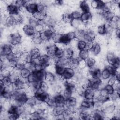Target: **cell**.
Returning <instances> with one entry per match:
<instances>
[{
    "mask_svg": "<svg viewBox=\"0 0 120 120\" xmlns=\"http://www.w3.org/2000/svg\"><path fill=\"white\" fill-rule=\"evenodd\" d=\"M39 102H47L51 96L47 92L41 91L39 89L37 90L35 96Z\"/></svg>",
    "mask_w": 120,
    "mask_h": 120,
    "instance_id": "cell-1",
    "label": "cell"
},
{
    "mask_svg": "<svg viewBox=\"0 0 120 120\" xmlns=\"http://www.w3.org/2000/svg\"><path fill=\"white\" fill-rule=\"evenodd\" d=\"M25 8L27 12L32 15L38 12L37 3L35 1H28Z\"/></svg>",
    "mask_w": 120,
    "mask_h": 120,
    "instance_id": "cell-2",
    "label": "cell"
},
{
    "mask_svg": "<svg viewBox=\"0 0 120 120\" xmlns=\"http://www.w3.org/2000/svg\"><path fill=\"white\" fill-rule=\"evenodd\" d=\"M12 52V45L8 43H4L1 45L0 55L1 57H6Z\"/></svg>",
    "mask_w": 120,
    "mask_h": 120,
    "instance_id": "cell-3",
    "label": "cell"
},
{
    "mask_svg": "<svg viewBox=\"0 0 120 120\" xmlns=\"http://www.w3.org/2000/svg\"><path fill=\"white\" fill-rule=\"evenodd\" d=\"M96 35L92 30L88 29L85 31L82 39L86 42L93 41L94 40Z\"/></svg>",
    "mask_w": 120,
    "mask_h": 120,
    "instance_id": "cell-4",
    "label": "cell"
},
{
    "mask_svg": "<svg viewBox=\"0 0 120 120\" xmlns=\"http://www.w3.org/2000/svg\"><path fill=\"white\" fill-rule=\"evenodd\" d=\"M22 30L26 36L32 37L36 33L35 28L28 24H24L22 27Z\"/></svg>",
    "mask_w": 120,
    "mask_h": 120,
    "instance_id": "cell-5",
    "label": "cell"
},
{
    "mask_svg": "<svg viewBox=\"0 0 120 120\" xmlns=\"http://www.w3.org/2000/svg\"><path fill=\"white\" fill-rule=\"evenodd\" d=\"M75 75V70L73 68L67 67L66 68L65 71L62 75V77L64 78V80L66 81L70 79H71L74 77Z\"/></svg>",
    "mask_w": 120,
    "mask_h": 120,
    "instance_id": "cell-6",
    "label": "cell"
},
{
    "mask_svg": "<svg viewBox=\"0 0 120 120\" xmlns=\"http://www.w3.org/2000/svg\"><path fill=\"white\" fill-rule=\"evenodd\" d=\"M66 109V107L64 104L57 105L54 107L53 108L52 113L55 116L63 114Z\"/></svg>",
    "mask_w": 120,
    "mask_h": 120,
    "instance_id": "cell-7",
    "label": "cell"
},
{
    "mask_svg": "<svg viewBox=\"0 0 120 120\" xmlns=\"http://www.w3.org/2000/svg\"><path fill=\"white\" fill-rule=\"evenodd\" d=\"M19 8L14 3V1H13V2L11 4L8 5L6 9L7 12L9 15L19 13Z\"/></svg>",
    "mask_w": 120,
    "mask_h": 120,
    "instance_id": "cell-8",
    "label": "cell"
},
{
    "mask_svg": "<svg viewBox=\"0 0 120 120\" xmlns=\"http://www.w3.org/2000/svg\"><path fill=\"white\" fill-rule=\"evenodd\" d=\"M90 7L92 8V9H102L105 6V2L103 1L94 0L90 2Z\"/></svg>",
    "mask_w": 120,
    "mask_h": 120,
    "instance_id": "cell-9",
    "label": "cell"
},
{
    "mask_svg": "<svg viewBox=\"0 0 120 120\" xmlns=\"http://www.w3.org/2000/svg\"><path fill=\"white\" fill-rule=\"evenodd\" d=\"M117 57L115 55L113 52L108 51L105 55V60L110 64L112 65L115 61Z\"/></svg>",
    "mask_w": 120,
    "mask_h": 120,
    "instance_id": "cell-10",
    "label": "cell"
},
{
    "mask_svg": "<svg viewBox=\"0 0 120 120\" xmlns=\"http://www.w3.org/2000/svg\"><path fill=\"white\" fill-rule=\"evenodd\" d=\"M79 8L82 12V13L90 12V7L89 4L87 1H82L79 3Z\"/></svg>",
    "mask_w": 120,
    "mask_h": 120,
    "instance_id": "cell-11",
    "label": "cell"
},
{
    "mask_svg": "<svg viewBox=\"0 0 120 120\" xmlns=\"http://www.w3.org/2000/svg\"><path fill=\"white\" fill-rule=\"evenodd\" d=\"M64 105L66 108L69 107H75L77 105L76 98L75 97L72 96L68 99H66Z\"/></svg>",
    "mask_w": 120,
    "mask_h": 120,
    "instance_id": "cell-12",
    "label": "cell"
},
{
    "mask_svg": "<svg viewBox=\"0 0 120 120\" xmlns=\"http://www.w3.org/2000/svg\"><path fill=\"white\" fill-rule=\"evenodd\" d=\"M91 17L92 14L90 12L82 13L81 16L80 20L82 22L86 24L90 22Z\"/></svg>",
    "mask_w": 120,
    "mask_h": 120,
    "instance_id": "cell-13",
    "label": "cell"
},
{
    "mask_svg": "<svg viewBox=\"0 0 120 120\" xmlns=\"http://www.w3.org/2000/svg\"><path fill=\"white\" fill-rule=\"evenodd\" d=\"M101 51V46L100 44L95 43L92 49L89 51L90 53L94 56H98Z\"/></svg>",
    "mask_w": 120,
    "mask_h": 120,
    "instance_id": "cell-14",
    "label": "cell"
},
{
    "mask_svg": "<svg viewBox=\"0 0 120 120\" xmlns=\"http://www.w3.org/2000/svg\"><path fill=\"white\" fill-rule=\"evenodd\" d=\"M55 74L46 72L44 81L48 82L49 84H51L55 82Z\"/></svg>",
    "mask_w": 120,
    "mask_h": 120,
    "instance_id": "cell-15",
    "label": "cell"
},
{
    "mask_svg": "<svg viewBox=\"0 0 120 120\" xmlns=\"http://www.w3.org/2000/svg\"><path fill=\"white\" fill-rule=\"evenodd\" d=\"M53 97L57 105L64 104L66 99L62 93H56Z\"/></svg>",
    "mask_w": 120,
    "mask_h": 120,
    "instance_id": "cell-16",
    "label": "cell"
},
{
    "mask_svg": "<svg viewBox=\"0 0 120 120\" xmlns=\"http://www.w3.org/2000/svg\"><path fill=\"white\" fill-rule=\"evenodd\" d=\"M30 55L32 59L38 58L41 55L40 50L38 47H34L30 51Z\"/></svg>",
    "mask_w": 120,
    "mask_h": 120,
    "instance_id": "cell-17",
    "label": "cell"
},
{
    "mask_svg": "<svg viewBox=\"0 0 120 120\" xmlns=\"http://www.w3.org/2000/svg\"><path fill=\"white\" fill-rule=\"evenodd\" d=\"M84 99L87 100H93L94 98V91L89 88L85 90L83 95Z\"/></svg>",
    "mask_w": 120,
    "mask_h": 120,
    "instance_id": "cell-18",
    "label": "cell"
},
{
    "mask_svg": "<svg viewBox=\"0 0 120 120\" xmlns=\"http://www.w3.org/2000/svg\"><path fill=\"white\" fill-rule=\"evenodd\" d=\"M37 80L44 81L46 71L45 70H36L34 72Z\"/></svg>",
    "mask_w": 120,
    "mask_h": 120,
    "instance_id": "cell-19",
    "label": "cell"
},
{
    "mask_svg": "<svg viewBox=\"0 0 120 120\" xmlns=\"http://www.w3.org/2000/svg\"><path fill=\"white\" fill-rule=\"evenodd\" d=\"M31 39L32 43L34 45H38L43 42L42 39L40 38L39 33L36 32L35 34L32 37H31Z\"/></svg>",
    "mask_w": 120,
    "mask_h": 120,
    "instance_id": "cell-20",
    "label": "cell"
},
{
    "mask_svg": "<svg viewBox=\"0 0 120 120\" xmlns=\"http://www.w3.org/2000/svg\"><path fill=\"white\" fill-rule=\"evenodd\" d=\"M93 104V102L92 100H87V99H84L80 104V106L84 108L91 109V108H92Z\"/></svg>",
    "mask_w": 120,
    "mask_h": 120,
    "instance_id": "cell-21",
    "label": "cell"
},
{
    "mask_svg": "<svg viewBox=\"0 0 120 120\" xmlns=\"http://www.w3.org/2000/svg\"><path fill=\"white\" fill-rule=\"evenodd\" d=\"M47 15L45 13L37 12L32 15V16L36 19L37 20L39 21H44L46 18Z\"/></svg>",
    "mask_w": 120,
    "mask_h": 120,
    "instance_id": "cell-22",
    "label": "cell"
},
{
    "mask_svg": "<svg viewBox=\"0 0 120 120\" xmlns=\"http://www.w3.org/2000/svg\"><path fill=\"white\" fill-rule=\"evenodd\" d=\"M73 50L70 47L67 46L63 50V57L68 59H71L73 55Z\"/></svg>",
    "mask_w": 120,
    "mask_h": 120,
    "instance_id": "cell-23",
    "label": "cell"
},
{
    "mask_svg": "<svg viewBox=\"0 0 120 120\" xmlns=\"http://www.w3.org/2000/svg\"><path fill=\"white\" fill-rule=\"evenodd\" d=\"M72 20V18L71 16L70 13L65 12L62 13L61 15V21L65 23H70Z\"/></svg>",
    "mask_w": 120,
    "mask_h": 120,
    "instance_id": "cell-24",
    "label": "cell"
},
{
    "mask_svg": "<svg viewBox=\"0 0 120 120\" xmlns=\"http://www.w3.org/2000/svg\"><path fill=\"white\" fill-rule=\"evenodd\" d=\"M55 74L62 76L65 71L66 68L63 66L56 63L55 65Z\"/></svg>",
    "mask_w": 120,
    "mask_h": 120,
    "instance_id": "cell-25",
    "label": "cell"
},
{
    "mask_svg": "<svg viewBox=\"0 0 120 120\" xmlns=\"http://www.w3.org/2000/svg\"><path fill=\"white\" fill-rule=\"evenodd\" d=\"M96 32L100 36L105 35L106 33V30L105 23L98 26L97 27Z\"/></svg>",
    "mask_w": 120,
    "mask_h": 120,
    "instance_id": "cell-26",
    "label": "cell"
},
{
    "mask_svg": "<svg viewBox=\"0 0 120 120\" xmlns=\"http://www.w3.org/2000/svg\"><path fill=\"white\" fill-rule=\"evenodd\" d=\"M111 76H112L111 73L107 69L104 68L101 70V80H107Z\"/></svg>",
    "mask_w": 120,
    "mask_h": 120,
    "instance_id": "cell-27",
    "label": "cell"
},
{
    "mask_svg": "<svg viewBox=\"0 0 120 120\" xmlns=\"http://www.w3.org/2000/svg\"><path fill=\"white\" fill-rule=\"evenodd\" d=\"M15 25H16V23L13 17L11 15L6 17L5 20V25L6 26L10 27L12 26H14Z\"/></svg>",
    "mask_w": 120,
    "mask_h": 120,
    "instance_id": "cell-28",
    "label": "cell"
},
{
    "mask_svg": "<svg viewBox=\"0 0 120 120\" xmlns=\"http://www.w3.org/2000/svg\"><path fill=\"white\" fill-rule=\"evenodd\" d=\"M85 60L86 62L87 67L88 68H91L96 67V61L95 59L94 58H93L92 57H89Z\"/></svg>",
    "mask_w": 120,
    "mask_h": 120,
    "instance_id": "cell-29",
    "label": "cell"
},
{
    "mask_svg": "<svg viewBox=\"0 0 120 120\" xmlns=\"http://www.w3.org/2000/svg\"><path fill=\"white\" fill-rule=\"evenodd\" d=\"M38 103L39 102L37 99L36 97L35 96H32V97L28 98V99L27 101L26 105H29L31 106H34Z\"/></svg>",
    "mask_w": 120,
    "mask_h": 120,
    "instance_id": "cell-30",
    "label": "cell"
},
{
    "mask_svg": "<svg viewBox=\"0 0 120 120\" xmlns=\"http://www.w3.org/2000/svg\"><path fill=\"white\" fill-rule=\"evenodd\" d=\"M90 57L89 51L86 49H83L80 51L79 52V59L86 60Z\"/></svg>",
    "mask_w": 120,
    "mask_h": 120,
    "instance_id": "cell-31",
    "label": "cell"
},
{
    "mask_svg": "<svg viewBox=\"0 0 120 120\" xmlns=\"http://www.w3.org/2000/svg\"><path fill=\"white\" fill-rule=\"evenodd\" d=\"M36 32L41 33L44 31L45 29V25L43 21H39L38 24L34 28Z\"/></svg>",
    "mask_w": 120,
    "mask_h": 120,
    "instance_id": "cell-32",
    "label": "cell"
},
{
    "mask_svg": "<svg viewBox=\"0 0 120 120\" xmlns=\"http://www.w3.org/2000/svg\"><path fill=\"white\" fill-rule=\"evenodd\" d=\"M71 16L72 18V19H78L80 20L82 13L79 11V10H74L72 12L70 13Z\"/></svg>",
    "mask_w": 120,
    "mask_h": 120,
    "instance_id": "cell-33",
    "label": "cell"
},
{
    "mask_svg": "<svg viewBox=\"0 0 120 120\" xmlns=\"http://www.w3.org/2000/svg\"><path fill=\"white\" fill-rule=\"evenodd\" d=\"M87 67V64L86 60H84L79 59L77 62V68L82 70Z\"/></svg>",
    "mask_w": 120,
    "mask_h": 120,
    "instance_id": "cell-34",
    "label": "cell"
},
{
    "mask_svg": "<svg viewBox=\"0 0 120 120\" xmlns=\"http://www.w3.org/2000/svg\"><path fill=\"white\" fill-rule=\"evenodd\" d=\"M49 87V85L48 82L45 81H42L41 82L39 89L44 92H47Z\"/></svg>",
    "mask_w": 120,
    "mask_h": 120,
    "instance_id": "cell-35",
    "label": "cell"
},
{
    "mask_svg": "<svg viewBox=\"0 0 120 120\" xmlns=\"http://www.w3.org/2000/svg\"><path fill=\"white\" fill-rule=\"evenodd\" d=\"M86 42L83 39L78 40L77 45V49L79 51L85 49L86 46Z\"/></svg>",
    "mask_w": 120,
    "mask_h": 120,
    "instance_id": "cell-36",
    "label": "cell"
},
{
    "mask_svg": "<svg viewBox=\"0 0 120 120\" xmlns=\"http://www.w3.org/2000/svg\"><path fill=\"white\" fill-rule=\"evenodd\" d=\"M61 34H62L55 32L53 35V36H52V38H51V39L55 44L57 43H59V42H60Z\"/></svg>",
    "mask_w": 120,
    "mask_h": 120,
    "instance_id": "cell-37",
    "label": "cell"
},
{
    "mask_svg": "<svg viewBox=\"0 0 120 120\" xmlns=\"http://www.w3.org/2000/svg\"><path fill=\"white\" fill-rule=\"evenodd\" d=\"M116 109L115 106L114 105H110L109 106H107L104 109H102L103 111L104 112L105 114H107V113H112L114 112Z\"/></svg>",
    "mask_w": 120,
    "mask_h": 120,
    "instance_id": "cell-38",
    "label": "cell"
},
{
    "mask_svg": "<svg viewBox=\"0 0 120 120\" xmlns=\"http://www.w3.org/2000/svg\"><path fill=\"white\" fill-rule=\"evenodd\" d=\"M39 23V21L35 19L32 16V15L30 17L29 19V23L28 24L30 25L33 28H35Z\"/></svg>",
    "mask_w": 120,
    "mask_h": 120,
    "instance_id": "cell-39",
    "label": "cell"
},
{
    "mask_svg": "<svg viewBox=\"0 0 120 120\" xmlns=\"http://www.w3.org/2000/svg\"><path fill=\"white\" fill-rule=\"evenodd\" d=\"M11 105L12 104L10 100L6 99L2 104H1L0 106H1L4 110L8 111Z\"/></svg>",
    "mask_w": 120,
    "mask_h": 120,
    "instance_id": "cell-40",
    "label": "cell"
},
{
    "mask_svg": "<svg viewBox=\"0 0 120 120\" xmlns=\"http://www.w3.org/2000/svg\"><path fill=\"white\" fill-rule=\"evenodd\" d=\"M81 21L78 19H72L70 22V25L74 29H77L79 25L80 24Z\"/></svg>",
    "mask_w": 120,
    "mask_h": 120,
    "instance_id": "cell-41",
    "label": "cell"
},
{
    "mask_svg": "<svg viewBox=\"0 0 120 120\" xmlns=\"http://www.w3.org/2000/svg\"><path fill=\"white\" fill-rule=\"evenodd\" d=\"M28 1L22 0H18L16 1H14V3L15 4V5L19 8L25 7L27 5Z\"/></svg>",
    "mask_w": 120,
    "mask_h": 120,
    "instance_id": "cell-42",
    "label": "cell"
},
{
    "mask_svg": "<svg viewBox=\"0 0 120 120\" xmlns=\"http://www.w3.org/2000/svg\"><path fill=\"white\" fill-rule=\"evenodd\" d=\"M70 41L68 39L66 34H61L60 40V43H62L64 44V45H68L69 44Z\"/></svg>",
    "mask_w": 120,
    "mask_h": 120,
    "instance_id": "cell-43",
    "label": "cell"
},
{
    "mask_svg": "<svg viewBox=\"0 0 120 120\" xmlns=\"http://www.w3.org/2000/svg\"><path fill=\"white\" fill-rule=\"evenodd\" d=\"M61 93L65 98L66 100L72 97L73 95V93L71 91L66 88H64Z\"/></svg>",
    "mask_w": 120,
    "mask_h": 120,
    "instance_id": "cell-44",
    "label": "cell"
},
{
    "mask_svg": "<svg viewBox=\"0 0 120 120\" xmlns=\"http://www.w3.org/2000/svg\"><path fill=\"white\" fill-rule=\"evenodd\" d=\"M30 73L31 72L29 70L25 68H23L21 70L20 76L24 78H27L29 75H30Z\"/></svg>",
    "mask_w": 120,
    "mask_h": 120,
    "instance_id": "cell-45",
    "label": "cell"
},
{
    "mask_svg": "<svg viewBox=\"0 0 120 120\" xmlns=\"http://www.w3.org/2000/svg\"><path fill=\"white\" fill-rule=\"evenodd\" d=\"M27 79V81H28V82L29 83V84L32 83L34 82H35L37 80L34 72L30 73V75H29V76L28 77Z\"/></svg>",
    "mask_w": 120,
    "mask_h": 120,
    "instance_id": "cell-46",
    "label": "cell"
},
{
    "mask_svg": "<svg viewBox=\"0 0 120 120\" xmlns=\"http://www.w3.org/2000/svg\"><path fill=\"white\" fill-rule=\"evenodd\" d=\"M0 83H2L5 86H7L12 83L11 82L9 76H8V77H4L0 78Z\"/></svg>",
    "mask_w": 120,
    "mask_h": 120,
    "instance_id": "cell-47",
    "label": "cell"
},
{
    "mask_svg": "<svg viewBox=\"0 0 120 120\" xmlns=\"http://www.w3.org/2000/svg\"><path fill=\"white\" fill-rule=\"evenodd\" d=\"M46 103L49 107H52V108L54 107L57 105L53 96L50 97V98L49 99L48 101L46 102Z\"/></svg>",
    "mask_w": 120,
    "mask_h": 120,
    "instance_id": "cell-48",
    "label": "cell"
},
{
    "mask_svg": "<svg viewBox=\"0 0 120 120\" xmlns=\"http://www.w3.org/2000/svg\"><path fill=\"white\" fill-rule=\"evenodd\" d=\"M120 98V94L117 91H114L112 93L109 95V98L113 101H116Z\"/></svg>",
    "mask_w": 120,
    "mask_h": 120,
    "instance_id": "cell-49",
    "label": "cell"
},
{
    "mask_svg": "<svg viewBox=\"0 0 120 120\" xmlns=\"http://www.w3.org/2000/svg\"><path fill=\"white\" fill-rule=\"evenodd\" d=\"M11 73L6 68H3L1 69L0 78L4 77H8L10 75Z\"/></svg>",
    "mask_w": 120,
    "mask_h": 120,
    "instance_id": "cell-50",
    "label": "cell"
},
{
    "mask_svg": "<svg viewBox=\"0 0 120 120\" xmlns=\"http://www.w3.org/2000/svg\"><path fill=\"white\" fill-rule=\"evenodd\" d=\"M78 39L77 38H75L74 39H73L71 40L69 43L68 46L72 48L73 49H77V45L78 43Z\"/></svg>",
    "mask_w": 120,
    "mask_h": 120,
    "instance_id": "cell-51",
    "label": "cell"
},
{
    "mask_svg": "<svg viewBox=\"0 0 120 120\" xmlns=\"http://www.w3.org/2000/svg\"><path fill=\"white\" fill-rule=\"evenodd\" d=\"M63 49L56 48L55 50V57L56 58L59 59L63 57Z\"/></svg>",
    "mask_w": 120,
    "mask_h": 120,
    "instance_id": "cell-52",
    "label": "cell"
},
{
    "mask_svg": "<svg viewBox=\"0 0 120 120\" xmlns=\"http://www.w3.org/2000/svg\"><path fill=\"white\" fill-rule=\"evenodd\" d=\"M45 71L47 72H50L53 74L55 73V65L49 64L47 66L45 69Z\"/></svg>",
    "mask_w": 120,
    "mask_h": 120,
    "instance_id": "cell-53",
    "label": "cell"
},
{
    "mask_svg": "<svg viewBox=\"0 0 120 120\" xmlns=\"http://www.w3.org/2000/svg\"><path fill=\"white\" fill-rule=\"evenodd\" d=\"M95 42L94 41H88V42H86V46H85V49L87 50V51H91L93 46H94V45L95 44Z\"/></svg>",
    "mask_w": 120,
    "mask_h": 120,
    "instance_id": "cell-54",
    "label": "cell"
},
{
    "mask_svg": "<svg viewBox=\"0 0 120 120\" xmlns=\"http://www.w3.org/2000/svg\"><path fill=\"white\" fill-rule=\"evenodd\" d=\"M104 88L107 92L109 95L111 94L114 91V90L113 89V88L112 86L111 85H109V84H108L105 85Z\"/></svg>",
    "mask_w": 120,
    "mask_h": 120,
    "instance_id": "cell-55",
    "label": "cell"
},
{
    "mask_svg": "<svg viewBox=\"0 0 120 120\" xmlns=\"http://www.w3.org/2000/svg\"><path fill=\"white\" fill-rule=\"evenodd\" d=\"M68 39H69L70 41L74 39L75 38H76V33L75 31H72L69 32L67 33H66Z\"/></svg>",
    "mask_w": 120,
    "mask_h": 120,
    "instance_id": "cell-56",
    "label": "cell"
},
{
    "mask_svg": "<svg viewBox=\"0 0 120 120\" xmlns=\"http://www.w3.org/2000/svg\"><path fill=\"white\" fill-rule=\"evenodd\" d=\"M79 52L80 51L77 49H75L73 50V53L71 58L76 59V60H79Z\"/></svg>",
    "mask_w": 120,
    "mask_h": 120,
    "instance_id": "cell-57",
    "label": "cell"
},
{
    "mask_svg": "<svg viewBox=\"0 0 120 120\" xmlns=\"http://www.w3.org/2000/svg\"><path fill=\"white\" fill-rule=\"evenodd\" d=\"M117 80H118L116 78V77L115 76L112 75L107 80V84L112 86Z\"/></svg>",
    "mask_w": 120,
    "mask_h": 120,
    "instance_id": "cell-58",
    "label": "cell"
},
{
    "mask_svg": "<svg viewBox=\"0 0 120 120\" xmlns=\"http://www.w3.org/2000/svg\"><path fill=\"white\" fill-rule=\"evenodd\" d=\"M17 106L15 105H12L11 107L9 108V109L8 110V112L9 114L15 113H17Z\"/></svg>",
    "mask_w": 120,
    "mask_h": 120,
    "instance_id": "cell-59",
    "label": "cell"
},
{
    "mask_svg": "<svg viewBox=\"0 0 120 120\" xmlns=\"http://www.w3.org/2000/svg\"><path fill=\"white\" fill-rule=\"evenodd\" d=\"M99 90L100 92V96L101 97H103L104 98H109V94H108L107 92L106 91V90L104 88L99 89Z\"/></svg>",
    "mask_w": 120,
    "mask_h": 120,
    "instance_id": "cell-60",
    "label": "cell"
},
{
    "mask_svg": "<svg viewBox=\"0 0 120 120\" xmlns=\"http://www.w3.org/2000/svg\"><path fill=\"white\" fill-rule=\"evenodd\" d=\"M20 115L17 113H12V114H9L8 113V119L14 120H17L19 118Z\"/></svg>",
    "mask_w": 120,
    "mask_h": 120,
    "instance_id": "cell-61",
    "label": "cell"
},
{
    "mask_svg": "<svg viewBox=\"0 0 120 120\" xmlns=\"http://www.w3.org/2000/svg\"><path fill=\"white\" fill-rule=\"evenodd\" d=\"M114 91H120V81L117 80L116 82L112 85Z\"/></svg>",
    "mask_w": 120,
    "mask_h": 120,
    "instance_id": "cell-62",
    "label": "cell"
},
{
    "mask_svg": "<svg viewBox=\"0 0 120 120\" xmlns=\"http://www.w3.org/2000/svg\"><path fill=\"white\" fill-rule=\"evenodd\" d=\"M55 44V45H56V48H60V49H64L67 46L65 45H64V44L62 43H60V42H59V43H56Z\"/></svg>",
    "mask_w": 120,
    "mask_h": 120,
    "instance_id": "cell-63",
    "label": "cell"
}]
</instances>
